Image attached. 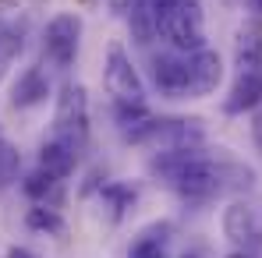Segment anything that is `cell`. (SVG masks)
<instances>
[{"mask_svg":"<svg viewBox=\"0 0 262 258\" xmlns=\"http://www.w3.org/2000/svg\"><path fill=\"white\" fill-rule=\"evenodd\" d=\"M53 128H57V138L71 142L75 149H82L89 142V92H85V85L60 88L57 110H53Z\"/></svg>","mask_w":262,"mask_h":258,"instance_id":"obj_1","label":"cell"},{"mask_svg":"<svg viewBox=\"0 0 262 258\" xmlns=\"http://www.w3.org/2000/svg\"><path fill=\"white\" fill-rule=\"evenodd\" d=\"M160 32L170 39L177 53H195L206 46V21H202V4L199 0H181L174 11L163 18Z\"/></svg>","mask_w":262,"mask_h":258,"instance_id":"obj_2","label":"cell"},{"mask_svg":"<svg viewBox=\"0 0 262 258\" xmlns=\"http://www.w3.org/2000/svg\"><path fill=\"white\" fill-rule=\"evenodd\" d=\"M103 85L114 96V103H145V82L138 78L124 46H110L103 60Z\"/></svg>","mask_w":262,"mask_h":258,"instance_id":"obj_3","label":"cell"},{"mask_svg":"<svg viewBox=\"0 0 262 258\" xmlns=\"http://www.w3.org/2000/svg\"><path fill=\"white\" fill-rule=\"evenodd\" d=\"M78 43H82V18L78 14H57L50 18L43 32V53L53 67H71L78 57Z\"/></svg>","mask_w":262,"mask_h":258,"instance_id":"obj_4","label":"cell"},{"mask_svg":"<svg viewBox=\"0 0 262 258\" xmlns=\"http://www.w3.org/2000/svg\"><path fill=\"white\" fill-rule=\"evenodd\" d=\"M202 142H206V128L199 117H152L142 138V145H156V149H181V145H202Z\"/></svg>","mask_w":262,"mask_h":258,"instance_id":"obj_5","label":"cell"},{"mask_svg":"<svg viewBox=\"0 0 262 258\" xmlns=\"http://www.w3.org/2000/svg\"><path fill=\"white\" fill-rule=\"evenodd\" d=\"M223 237L230 244H237V251L259 255L262 251V223L259 213L248 202H230L223 209Z\"/></svg>","mask_w":262,"mask_h":258,"instance_id":"obj_6","label":"cell"},{"mask_svg":"<svg viewBox=\"0 0 262 258\" xmlns=\"http://www.w3.org/2000/svg\"><path fill=\"white\" fill-rule=\"evenodd\" d=\"M188 57V88H184V99H202V96H213L223 78V60H220L216 50L202 46L195 53H184Z\"/></svg>","mask_w":262,"mask_h":258,"instance_id":"obj_7","label":"cell"},{"mask_svg":"<svg viewBox=\"0 0 262 258\" xmlns=\"http://www.w3.org/2000/svg\"><path fill=\"white\" fill-rule=\"evenodd\" d=\"M152 85L167 99H184L188 88V57L184 53H160L152 60Z\"/></svg>","mask_w":262,"mask_h":258,"instance_id":"obj_8","label":"cell"},{"mask_svg":"<svg viewBox=\"0 0 262 258\" xmlns=\"http://www.w3.org/2000/svg\"><path fill=\"white\" fill-rule=\"evenodd\" d=\"M259 103H262V67L259 71H237L234 85H230L227 99H223V113L237 117L245 110H255Z\"/></svg>","mask_w":262,"mask_h":258,"instance_id":"obj_9","label":"cell"},{"mask_svg":"<svg viewBox=\"0 0 262 258\" xmlns=\"http://www.w3.org/2000/svg\"><path fill=\"white\" fill-rule=\"evenodd\" d=\"M152 110L145 106V103H117L114 106V121H117V131H121V138L124 142H135V145H142V138H145V131L152 124Z\"/></svg>","mask_w":262,"mask_h":258,"instance_id":"obj_10","label":"cell"},{"mask_svg":"<svg viewBox=\"0 0 262 258\" xmlns=\"http://www.w3.org/2000/svg\"><path fill=\"white\" fill-rule=\"evenodd\" d=\"M46 96H50V78H46L39 67H29V71H21V75L14 78V85H11V103H14L18 110L39 106Z\"/></svg>","mask_w":262,"mask_h":258,"instance_id":"obj_11","label":"cell"},{"mask_svg":"<svg viewBox=\"0 0 262 258\" xmlns=\"http://www.w3.org/2000/svg\"><path fill=\"white\" fill-rule=\"evenodd\" d=\"M75 159H78V149H75L71 142H64V138H50L43 149H39V167H43L46 173H53L57 180L71 177Z\"/></svg>","mask_w":262,"mask_h":258,"instance_id":"obj_12","label":"cell"},{"mask_svg":"<svg viewBox=\"0 0 262 258\" xmlns=\"http://www.w3.org/2000/svg\"><path fill=\"white\" fill-rule=\"evenodd\" d=\"M128 25H131V36L135 43H152L160 36V14H156V4L152 0H135L128 11Z\"/></svg>","mask_w":262,"mask_h":258,"instance_id":"obj_13","label":"cell"},{"mask_svg":"<svg viewBox=\"0 0 262 258\" xmlns=\"http://www.w3.org/2000/svg\"><path fill=\"white\" fill-rule=\"evenodd\" d=\"M167 241H170V223H156L135 237L128 258H167Z\"/></svg>","mask_w":262,"mask_h":258,"instance_id":"obj_14","label":"cell"},{"mask_svg":"<svg viewBox=\"0 0 262 258\" xmlns=\"http://www.w3.org/2000/svg\"><path fill=\"white\" fill-rule=\"evenodd\" d=\"M99 205H103V209H106V216L117 223V219H121V216L128 213L131 205H135V187L121 184V180L103 184V191H99Z\"/></svg>","mask_w":262,"mask_h":258,"instance_id":"obj_15","label":"cell"},{"mask_svg":"<svg viewBox=\"0 0 262 258\" xmlns=\"http://www.w3.org/2000/svg\"><path fill=\"white\" fill-rule=\"evenodd\" d=\"M234 67H237V71H259V67H262V36L245 32V36L237 39V50H234Z\"/></svg>","mask_w":262,"mask_h":258,"instance_id":"obj_16","label":"cell"},{"mask_svg":"<svg viewBox=\"0 0 262 258\" xmlns=\"http://www.w3.org/2000/svg\"><path fill=\"white\" fill-rule=\"evenodd\" d=\"M25 223H29V230H39V233H53V237L64 233V219L50 205H32L29 216H25Z\"/></svg>","mask_w":262,"mask_h":258,"instance_id":"obj_17","label":"cell"},{"mask_svg":"<svg viewBox=\"0 0 262 258\" xmlns=\"http://www.w3.org/2000/svg\"><path fill=\"white\" fill-rule=\"evenodd\" d=\"M53 187H57V177H53V173H46L43 167L21 180V191H25L32 202H46V198L53 195Z\"/></svg>","mask_w":262,"mask_h":258,"instance_id":"obj_18","label":"cell"},{"mask_svg":"<svg viewBox=\"0 0 262 258\" xmlns=\"http://www.w3.org/2000/svg\"><path fill=\"white\" fill-rule=\"evenodd\" d=\"M14 170H18V152L7 142H0V184L14 180Z\"/></svg>","mask_w":262,"mask_h":258,"instance_id":"obj_19","label":"cell"},{"mask_svg":"<svg viewBox=\"0 0 262 258\" xmlns=\"http://www.w3.org/2000/svg\"><path fill=\"white\" fill-rule=\"evenodd\" d=\"M252 142H255V149L262 152V103L255 106V121H252Z\"/></svg>","mask_w":262,"mask_h":258,"instance_id":"obj_20","label":"cell"},{"mask_svg":"<svg viewBox=\"0 0 262 258\" xmlns=\"http://www.w3.org/2000/svg\"><path fill=\"white\" fill-rule=\"evenodd\" d=\"M152 4H156V14H160V25H163V18H167V14L174 11V7L181 4V0H152Z\"/></svg>","mask_w":262,"mask_h":258,"instance_id":"obj_21","label":"cell"},{"mask_svg":"<svg viewBox=\"0 0 262 258\" xmlns=\"http://www.w3.org/2000/svg\"><path fill=\"white\" fill-rule=\"evenodd\" d=\"M131 4H135V0H106V7H110L114 14H128Z\"/></svg>","mask_w":262,"mask_h":258,"instance_id":"obj_22","label":"cell"},{"mask_svg":"<svg viewBox=\"0 0 262 258\" xmlns=\"http://www.w3.org/2000/svg\"><path fill=\"white\" fill-rule=\"evenodd\" d=\"M7 258H32V251H25V248H11Z\"/></svg>","mask_w":262,"mask_h":258,"instance_id":"obj_23","label":"cell"},{"mask_svg":"<svg viewBox=\"0 0 262 258\" xmlns=\"http://www.w3.org/2000/svg\"><path fill=\"white\" fill-rule=\"evenodd\" d=\"M227 258H255V255H248V251H230Z\"/></svg>","mask_w":262,"mask_h":258,"instance_id":"obj_24","label":"cell"},{"mask_svg":"<svg viewBox=\"0 0 262 258\" xmlns=\"http://www.w3.org/2000/svg\"><path fill=\"white\" fill-rule=\"evenodd\" d=\"M252 4H255V7H259V11H262V0H252Z\"/></svg>","mask_w":262,"mask_h":258,"instance_id":"obj_25","label":"cell"},{"mask_svg":"<svg viewBox=\"0 0 262 258\" xmlns=\"http://www.w3.org/2000/svg\"><path fill=\"white\" fill-rule=\"evenodd\" d=\"M184 258H199V255H184Z\"/></svg>","mask_w":262,"mask_h":258,"instance_id":"obj_26","label":"cell"}]
</instances>
